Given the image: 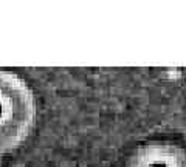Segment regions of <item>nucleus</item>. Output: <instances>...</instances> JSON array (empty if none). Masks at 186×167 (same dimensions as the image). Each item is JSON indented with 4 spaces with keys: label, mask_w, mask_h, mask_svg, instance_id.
<instances>
[{
    "label": "nucleus",
    "mask_w": 186,
    "mask_h": 167,
    "mask_svg": "<svg viewBox=\"0 0 186 167\" xmlns=\"http://www.w3.org/2000/svg\"><path fill=\"white\" fill-rule=\"evenodd\" d=\"M36 98L17 74L0 70V155L20 147L36 124Z\"/></svg>",
    "instance_id": "f257e3e1"
},
{
    "label": "nucleus",
    "mask_w": 186,
    "mask_h": 167,
    "mask_svg": "<svg viewBox=\"0 0 186 167\" xmlns=\"http://www.w3.org/2000/svg\"><path fill=\"white\" fill-rule=\"evenodd\" d=\"M126 167H186V148L164 139L147 141L132 152Z\"/></svg>",
    "instance_id": "f03ea898"
}]
</instances>
